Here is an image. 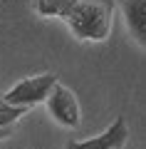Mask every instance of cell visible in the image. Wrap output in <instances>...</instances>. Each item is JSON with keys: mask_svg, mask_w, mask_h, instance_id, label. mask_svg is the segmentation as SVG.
<instances>
[{"mask_svg": "<svg viewBox=\"0 0 146 149\" xmlns=\"http://www.w3.org/2000/svg\"><path fill=\"white\" fill-rule=\"evenodd\" d=\"M37 15L62 17L69 30L87 42H102L111 32L114 22V0H32Z\"/></svg>", "mask_w": 146, "mask_h": 149, "instance_id": "6da1fadb", "label": "cell"}, {"mask_svg": "<svg viewBox=\"0 0 146 149\" xmlns=\"http://www.w3.org/2000/svg\"><path fill=\"white\" fill-rule=\"evenodd\" d=\"M57 82V74L55 72H42L35 74V77H27V80H20L17 85H12L10 90L3 95V100L8 104H20V107H35L40 102L47 100L52 85Z\"/></svg>", "mask_w": 146, "mask_h": 149, "instance_id": "7a4b0ae2", "label": "cell"}, {"mask_svg": "<svg viewBox=\"0 0 146 149\" xmlns=\"http://www.w3.org/2000/svg\"><path fill=\"white\" fill-rule=\"evenodd\" d=\"M47 109H50V114H52V119L57 124H62V127H79V122H82V109H79V102L77 97H74V92L69 90V87H64L62 82H55L52 90H50V95H47Z\"/></svg>", "mask_w": 146, "mask_h": 149, "instance_id": "3957f363", "label": "cell"}, {"mask_svg": "<svg viewBox=\"0 0 146 149\" xmlns=\"http://www.w3.org/2000/svg\"><path fill=\"white\" fill-rule=\"evenodd\" d=\"M126 137H129V129H126L124 117H116L109 127L104 129L102 134L92 139H84V142H77V139H69L64 149H111V147H124Z\"/></svg>", "mask_w": 146, "mask_h": 149, "instance_id": "277c9868", "label": "cell"}, {"mask_svg": "<svg viewBox=\"0 0 146 149\" xmlns=\"http://www.w3.org/2000/svg\"><path fill=\"white\" fill-rule=\"evenodd\" d=\"M124 17L139 45L146 42V0H124Z\"/></svg>", "mask_w": 146, "mask_h": 149, "instance_id": "5b68a950", "label": "cell"}, {"mask_svg": "<svg viewBox=\"0 0 146 149\" xmlns=\"http://www.w3.org/2000/svg\"><path fill=\"white\" fill-rule=\"evenodd\" d=\"M27 112H30V107L8 104V102L0 97V129H3V127H10V124H15L20 117H25Z\"/></svg>", "mask_w": 146, "mask_h": 149, "instance_id": "8992f818", "label": "cell"}, {"mask_svg": "<svg viewBox=\"0 0 146 149\" xmlns=\"http://www.w3.org/2000/svg\"><path fill=\"white\" fill-rule=\"evenodd\" d=\"M111 149H119V147H111Z\"/></svg>", "mask_w": 146, "mask_h": 149, "instance_id": "52a82bcc", "label": "cell"}]
</instances>
